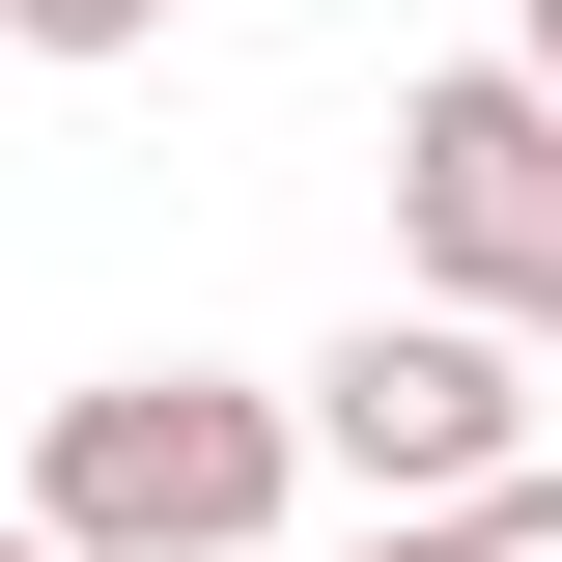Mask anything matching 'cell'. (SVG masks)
<instances>
[{
	"mask_svg": "<svg viewBox=\"0 0 562 562\" xmlns=\"http://www.w3.org/2000/svg\"><path fill=\"white\" fill-rule=\"evenodd\" d=\"M394 281L479 338H562V85H506V57L394 85Z\"/></svg>",
	"mask_w": 562,
	"mask_h": 562,
	"instance_id": "7a4b0ae2",
	"label": "cell"
},
{
	"mask_svg": "<svg viewBox=\"0 0 562 562\" xmlns=\"http://www.w3.org/2000/svg\"><path fill=\"white\" fill-rule=\"evenodd\" d=\"M169 0H0V57H140Z\"/></svg>",
	"mask_w": 562,
	"mask_h": 562,
	"instance_id": "277c9868",
	"label": "cell"
},
{
	"mask_svg": "<svg viewBox=\"0 0 562 562\" xmlns=\"http://www.w3.org/2000/svg\"><path fill=\"white\" fill-rule=\"evenodd\" d=\"M281 506H310V422L254 366H85L29 422V535L57 562H254Z\"/></svg>",
	"mask_w": 562,
	"mask_h": 562,
	"instance_id": "6da1fadb",
	"label": "cell"
},
{
	"mask_svg": "<svg viewBox=\"0 0 562 562\" xmlns=\"http://www.w3.org/2000/svg\"><path fill=\"white\" fill-rule=\"evenodd\" d=\"M281 422H310V479H366V506H479V479H535V338H479V310H366Z\"/></svg>",
	"mask_w": 562,
	"mask_h": 562,
	"instance_id": "3957f363",
	"label": "cell"
},
{
	"mask_svg": "<svg viewBox=\"0 0 562 562\" xmlns=\"http://www.w3.org/2000/svg\"><path fill=\"white\" fill-rule=\"evenodd\" d=\"M479 562H562V450H535V479H479Z\"/></svg>",
	"mask_w": 562,
	"mask_h": 562,
	"instance_id": "5b68a950",
	"label": "cell"
},
{
	"mask_svg": "<svg viewBox=\"0 0 562 562\" xmlns=\"http://www.w3.org/2000/svg\"><path fill=\"white\" fill-rule=\"evenodd\" d=\"M366 562H479V506H366Z\"/></svg>",
	"mask_w": 562,
	"mask_h": 562,
	"instance_id": "8992f818",
	"label": "cell"
},
{
	"mask_svg": "<svg viewBox=\"0 0 562 562\" xmlns=\"http://www.w3.org/2000/svg\"><path fill=\"white\" fill-rule=\"evenodd\" d=\"M506 85H562V0H506Z\"/></svg>",
	"mask_w": 562,
	"mask_h": 562,
	"instance_id": "52a82bcc",
	"label": "cell"
},
{
	"mask_svg": "<svg viewBox=\"0 0 562 562\" xmlns=\"http://www.w3.org/2000/svg\"><path fill=\"white\" fill-rule=\"evenodd\" d=\"M0 562H57V535H29V506H0Z\"/></svg>",
	"mask_w": 562,
	"mask_h": 562,
	"instance_id": "ba28073f",
	"label": "cell"
}]
</instances>
